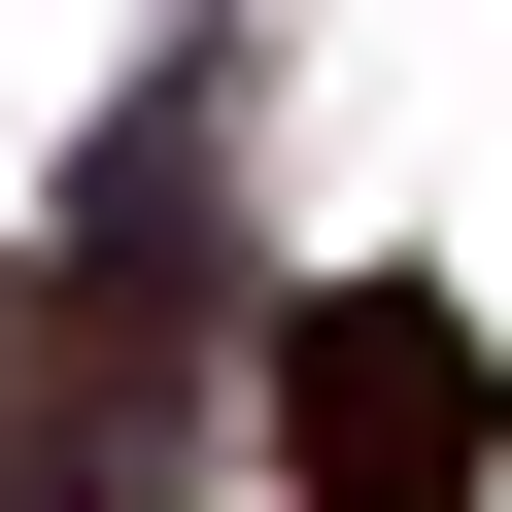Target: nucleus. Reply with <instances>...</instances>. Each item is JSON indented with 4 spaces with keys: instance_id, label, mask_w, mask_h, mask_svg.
Instances as JSON below:
<instances>
[{
    "instance_id": "f257e3e1",
    "label": "nucleus",
    "mask_w": 512,
    "mask_h": 512,
    "mask_svg": "<svg viewBox=\"0 0 512 512\" xmlns=\"http://www.w3.org/2000/svg\"><path fill=\"white\" fill-rule=\"evenodd\" d=\"M274 444H308V512H478L512 478V342L444 274H308L274 308Z\"/></svg>"
}]
</instances>
